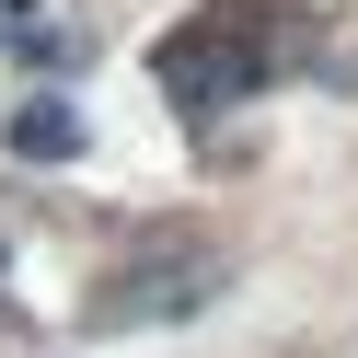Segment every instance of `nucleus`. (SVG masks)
<instances>
[{"label": "nucleus", "instance_id": "obj_1", "mask_svg": "<svg viewBox=\"0 0 358 358\" xmlns=\"http://www.w3.org/2000/svg\"><path fill=\"white\" fill-rule=\"evenodd\" d=\"M208 289H220V255H208V243H139V255H116V278H104L93 335L185 324V312H208Z\"/></svg>", "mask_w": 358, "mask_h": 358}, {"label": "nucleus", "instance_id": "obj_2", "mask_svg": "<svg viewBox=\"0 0 358 358\" xmlns=\"http://www.w3.org/2000/svg\"><path fill=\"white\" fill-rule=\"evenodd\" d=\"M162 81L185 104H231V93L266 81V47H255V35H185V47H162Z\"/></svg>", "mask_w": 358, "mask_h": 358}, {"label": "nucleus", "instance_id": "obj_3", "mask_svg": "<svg viewBox=\"0 0 358 358\" xmlns=\"http://www.w3.org/2000/svg\"><path fill=\"white\" fill-rule=\"evenodd\" d=\"M12 150H24V162H70V150H81V127L58 116V104H24V116H12Z\"/></svg>", "mask_w": 358, "mask_h": 358}]
</instances>
